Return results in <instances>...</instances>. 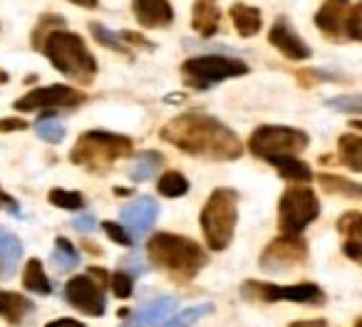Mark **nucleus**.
Wrapping results in <instances>:
<instances>
[{"label":"nucleus","mask_w":362,"mask_h":327,"mask_svg":"<svg viewBox=\"0 0 362 327\" xmlns=\"http://www.w3.org/2000/svg\"><path fill=\"white\" fill-rule=\"evenodd\" d=\"M159 136L184 154L209 161H233L243 154V141L236 131L206 112H184L174 117L161 126Z\"/></svg>","instance_id":"nucleus-1"},{"label":"nucleus","mask_w":362,"mask_h":327,"mask_svg":"<svg viewBox=\"0 0 362 327\" xmlns=\"http://www.w3.org/2000/svg\"><path fill=\"white\" fill-rule=\"evenodd\" d=\"M149 263L159 270H164L171 280L189 283L209 266V256L197 241L176 233H156L146 243Z\"/></svg>","instance_id":"nucleus-2"},{"label":"nucleus","mask_w":362,"mask_h":327,"mask_svg":"<svg viewBox=\"0 0 362 327\" xmlns=\"http://www.w3.org/2000/svg\"><path fill=\"white\" fill-rule=\"evenodd\" d=\"M35 50L42 52L50 60V65L60 75H65L67 80L77 82V85H90L95 80L97 60L77 32H70L65 28H55L47 35H42V40L35 45Z\"/></svg>","instance_id":"nucleus-3"},{"label":"nucleus","mask_w":362,"mask_h":327,"mask_svg":"<svg viewBox=\"0 0 362 327\" xmlns=\"http://www.w3.org/2000/svg\"><path fill=\"white\" fill-rule=\"evenodd\" d=\"M132 151H134V146H132L129 136L92 129L77 136L75 146L70 151V161L90 174H105L110 172L115 161L132 156Z\"/></svg>","instance_id":"nucleus-4"},{"label":"nucleus","mask_w":362,"mask_h":327,"mask_svg":"<svg viewBox=\"0 0 362 327\" xmlns=\"http://www.w3.org/2000/svg\"><path fill=\"white\" fill-rule=\"evenodd\" d=\"M199 223H202L209 251H226L238 223V194L233 189H214L204 203Z\"/></svg>","instance_id":"nucleus-5"},{"label":"nucleus","mask_w":362,"mask_h":327,"mask_svg":"<svg viewBox=\"0 0 362 327\" xmlns=\"http://www.w3.org/2000/svg\"><path fill=\"white\" fill-rule=\"evenodd\" d=\"M248 75V65L236 57L226 55H202L192 57L181 65V80L192 90H209V87L218 85L231 77Z\"/></svg>","instance_id":"nucleus-6"},{"label":"nucleus","mask_w":362,"mask_h":327,"mask_svg":"<svg viewBox=\"0 0 362 327\" xmlns=\"http://www.w3.org/2000/svg\"><path fill=\"white\" fill-rule=\"evenodd\" d=\"M310 136L303 129L278 124H263L248 139V151L263 161H271L276 156H298L308 149Z\"/></svg>","instance_id":"nucleus-7"},{"label":"nucleus","mask_w":362,"mask_h":327,"mask_svg":"<svg viewBox=\"0 0 362 327\" xmlns=\"http://www.w3.org/2000/svg\"><path fill=\"white\" fill-rule=\"evenodd\" d=\"M320 216V201L305 184H296L283 191L278 201V228L281 233H303Z\"/></svg>","instance_id":"nucleus-8"},{"label":"nucleus","mask_w":362,"mask_h":327,"mask_svg":"<svg viewBox=\"0 0 362 327\" xmlns=\"http://www.w3.org/2000/svg\"><path fill=\"white\" fill-rule=\"evenodd\" d=\"M241 292L248 300H261V302H303V305H322L325 302V292L315 283L276 285V283L246 280Z\"/></svg>","instance_id":"nucleus-9"},{"label":"nucleus","mask_w":362,"mask_h":327,"mask_svg":"<svg viewBox=\"0 0 362 327\" xmlns=\"http://www.w3.org/2000/svg\"><path fill=\"white\" fill-rule=\"evenodd\" d=\"M308 261V241L300 233H281L263 248L258 266L266 273H291L305 266Z\"/></svg>","instance_id":"nucleus-10"},{"label":"nucleus","mask_w":362,"mask_h":327,"mask_svg":"<svg viewBox=\"0 0 362 327\" xmlns=\"http://www.w3.org/2000/svg\"><path fill=\"white\" fill-rule=\"evenodd\" d=\"M87 100L85 92L70 85H47L35 87L21 100L13 102L16 112H40V109H62V107H77Z\"/></svg>","instance_id":"nucleus-11"},{"label":"nucleus","mask_w":362,"mask_h":327,"mask_svg":"<svg viewBox=\"0 0 362 327\" xmlns=\"http://www.w3.org/2000/svg\"><path fill=\"white\" fill-rule=\"evenodd\" d=\"M65 300L90 317H102L107 310L105 283L95 275H75L65 283Z\"/></svg>","instance_id":"nucleus-12"},{"label":"nucleus","mask_w":362,"mask_h":327,"mask_svg":"<svg viewBox=\"0 0 362 327\" xmlns=\"http://www.w3.org/2000/svg\"><path fill=\"white\" fill-rule=\"evenodd\" d=\"M119 218H122V226L129 231L132 238H141L144 233L151 231V226L159 218V203L149 196H139L122 206Z\"/></svg>","instance_id":"nucleus-13"},{"label":"nucleus","mask_w":362,"mask_h":327,"mask_svg":"<svg viewBox=\"0 0 362 327\" xmlns=\"http://www.w3.org/2000/svg\"><path fill=\"white\" fill-rule=\"evenodd\" d=\"M268 42H271L283 57H288V60H293V62H305L308 57L313 55L308 42L293 30L288 18H276V23H273L271 30H268Z\"/></svg>","instance_id":"nucleus-14"},{"label":"nucleus","mask_w":362,"mask_h":327,"mask_svg":"<svg viewBox=\"0 0 362 327\" xmlns=\"http://www.w3.org/2000/svg\"><path fill=\"white\" fill-rule=\"evenodd\" d=\"M350 0H322L315 13V28L330 40H340L345 35V16Z\"/></svg>","instance_id":"nucleus-15"},{"label":"nucleus","mask_w":362,"mask_h":327,"mask_svg":"<svg viewBox=\"0 0 362 327\" xmlns=\"http://www.w3.org/2000/svg\"><path fill=\"white\" fill-rule=\"evenodd\" d=\"M132 11L134 18L141 28H169L174 20V8H171L169 0H134L132 3Z\"/></svg>","instance_id":"nucleus-16"},{"label":"nucleus","mask_w":362,"mask_h":327,"mask_svg":"<svg viewBox=\"0 0 362 327\" xmlns=\"http://www.w3.org/2000/svg\"><path fill=\"white\" fill-rule=\"evenodd\" d=\"M192 28L202 37H214L221 30V6H218V0H194Z\"/></svg>","instance_id":"nucleus-17"},{"label":"nucleus","mask_w":362,"mask_h":327,"mask_svg":"<svg viewBox=\"0 0 362 327\" xmlns=\"http://www.w3.org/2000/svg\"><path fill=\"white\" fill-rule=\"evenodd\" d=\"M176 305H179V300H176L174 295H161L156 297V300L146 302L144 307H141L139 312H136L134 317H129V322L122 327H149V325H159V322H164L166 317L171 315V312L176 310Z\"/></svg>","instance_id":"nucleus-18"},{"label":"nucleus","mask_w":362,"mask_h":327,"mask_svg":"<svg viewBox=\"0 0 362 327\" xmlns=\"http://www.w3.org/2000/svg\"><path fill=\"white\" fill-rule=\"evenodd\" d=\"M35 315V305L21 292L0 290V317H6L11 325H23L28 317Z\"/></svg>","instance_id":"nucleus-19"},{"label":"nucleus","mask_w":362,"mask_h":327,"mask_svg":"<svg viewBox=\"0 0 362 327\" xmlns=\"http://www.w3.org/2000/svg\"><path fill=\"white\" fill-rule=\"evenodd\" d=\"M231 23L236 28V32L241 37H256L263 28V13L256 6H248V3H233L231 11Z\"/></svg>","instance_id":"nucleus-20"},{"label":"nucleus","mask_w":362,"mask_h":327,"mask_svg":"<svg viewBox=\"0 0 362 327\" xmlns=\"http://www.w3.org/2000/svg\"><path fill=\"white\" fill-rule=\"evenodd\" d=\"M23 258V243L16 233L0 226V278H13Z\"/></svg>","instance_id":"nucleus-21"},{"label":"nucleus","mask_w":362,"mask_h":327,"mask_svg":"<svg viewBox=\"0 0 362 327\" xmlns=\"http://www.w3.org/2000/svg\"><path fill=\"white\" fill-rule=\"evenodd\" d=\"M164 167V156L159 154V151H141V154L134 156V161H132V167H129V179L136 184L141 182H149L151 177H154L159 169Z\"/></svg>","instance_id":"nucleus-22"},{"label":"nucleus","mask_w":362,"mask_h":327,"mask_svg":"<svg viewBox=\"0 0 362 327\" xmlns=\"http://www.w3.org/2000/svg\"><path fill=\"white\" fill-rule=\"evenodd\" d=\"M268 164H273V167L278 169V174H281L283 179H288V182L308 184L313 179L310 167H308L305 161L298 159V156H276V159H271Z\"/></svg>","instance_id":"nucleus-23"},{"label":"nucleus","mask_w":362,"mask_h":327,"mask_svg":"<svg viewBox=\"0 0 362 327\" xmlns=\"http://www.w3.org/2000/svg\"><path fill=\"white\" fill-rule=\"evenodd\" d=\"M337 154L350 172H362V139L357 134H342L337 139Z\"/></svg>","instance_id":"nucleus-24"},{"label":"nucleus","mask_w":362,"mask_h":327,"mask_svg":"<svg viewBox=\"0 0 362 327\" xmlns=\"http://www.w3.org/2000/svg\"><path fill=\"white\" fill-rule=\"evenodd\" d=\"M23 287L35 292V295H50L52 292V285L45 275V268H42V263L37 261V258H30V261L25 263V270H23Z\"/></svg>","instance_id":"nucleus-25"},{"label":"nucleus","mask_w":362,"mask_h":327,"mask_svg":"<svg viewBox=\"0 0 362 327\" xmlns=\"http://www.w3.org/2000/svg\"><path fill=\"white\" fill-rule=\"evenodd\" d=\"M322 191L332 194V196H345V198H362V186L357 182H350V179L335 177V174H320L317 177Z\"/></svg>","instance_id":"nucleus-26"},{"label":"nucleus","mask_w":362,"mask_h":327,"mask_svg":"<svg viewBox=\"0 0 362 327\" xmlns=\"http://www.w3.org/2000/svg\"><path fill=\"white\" fill-rule=\"evenodd\" d=\"M80 253L72 246V241H67L65 236L55 238V251H52V263H55L60 270H75L80 266Z\"/></svg>","instance_id":"nucleus-27"},{"label":"nucleus","mask_w":362,"mask_h":327,"mask_svg":"<svg viewBox=\"0 0 362 327\" xmlns=\"http://www.w3.org/2000/svg\"><path fill=\"white\" fill-rule=\"evenodd\" d=\"M156 191L164 198H179L189 194V179L181 172H164V177L156 184Z\"/></svg>","instance_id":"nucleus-28"},{"label":"nucleus","mask_w":362,"mask_h":327,"mask_svg":"<svg viewBox=\"0 0 362 327\" xmlns=\"http://www.w3.org/2000/svg\"><path fill=\"white\" fill-rule=\"evenodd\" d=\"M90 32H92V37H95V40L100 42L102 47H107V50L119 52V55L132 57L129 45H124V40H122V37H119V32H112L110 28H105V25H102V23H90Z\"/></svg>","instance_id":"nucleus-29"},{"label":"nucleus","mask_w":362,"mask_h":327,"mask_svg":"<svg viewBox=\"0 0 362 327\" xmlns=\"http://www.w3.org/2000/svg\"><path fill=\"white\" fill-rule=\"evenodd\" d=\"M337 231L350 243H362V213L347 211L345 216H340L337 218Z\"/></svg>","instance_id":"nucleus-30"},{"label":"nucleus","mask_w":362,"mask_h":327,"mask_svg":"<svg viewBox=\"0 0 362 327\" xmlns=\"http://www.w3.org/2000/svg\"><path fill=\"white\" fill-rule=\"evenodd\" d=\"M47 201L57 208H65V211H80L85 206V196L80 191H67V189H52Z\"/></svg>","instance_id":"nucleus-31"},{"label":"nucleus","mask_w":362,"mask_h":327,"mask_svg":"<svg viewBox=\"0 0 362 327\" xmlns=\"http://www.w3.org/2000/svg\"><path fill=\"white\" fill-rule=\"evenodd\" d=\"M35 131L42 141H47V144H60V141L65 139V126H62L60 121L52 119V117H40L35 124Z\"/></svg>","instance_id":"nucleus-32"},{"label":"nucleus","mask_w":362,"mask_h":327,"mask_svg":"<svg viewBox=\"0 0 362 327\" xmlns=\"http://www.w3.org/2000/svg\"><path fill=\"white\" fill-rule=\"evenodd\" d=\"M214 310L211 302H206V305H194L189 307V310L179 312L176 317H171L169 322H164V327H192L197 320H202L204 315H209V312Z\"/></svg>","instance_id":"nucleus-33"},{"label":"nucleus","mask_w":362,"mask_h":327,"mask_svg":"<svg viewBox=\"0 0 362 327\" xmlns=\"http://www.w3.org/2000/svg\"><path fill=\"white\" fill-rule=\"evenodd\" d=\"M345 37L352 42L362 40V3H350L345 16Z\"/></svg>","instance_id":"nucleus-34"},{"label":"nucleus","mask_w":362,"mask_h":327,"mask_svg":"<svg viewBox=\"0 0 362 327\" xmlns=\"http://www.w3.org/2000/svg\"><path fill=\"white\" fill-rule=\"evenodd\" d=\"M65 25H67V20L62 16H55V13H47V16H42L40 20H37L35 32H33V47L42 40V35H47V32L55 30V28H65Z\"/></svg>","instance_id":"nucleus-35"},{"label":"nucleus","mask_w":362,"mask_h":327,"mask_svg":"<svg viewBox=\"0 0 362 327\" xmlns=\"http://www.w3.org/2000/svg\"><path fill=\"white\" fill-rule=\"evenodd\" d=\"M102 231L107 233V238L110 241H115L117 246H124V248H132L134 246V238L129 236V231H127L122 223H115V221H105L102 223Z\"/></svg>","instance_id":"nucleus-36"},{"label":"nucleus","mask_w":362,"mask_h":327,"mask_svg":"<svg viewBox=\"0 0 362 327\" xmlns=\"http://www.w3.org/2000/svg\"><path fill=\"white\" fill-rule=\"evenodd\" d=\"M325 107L335 112H350V114H357L362 109V100L360 95H342V97H332V100L325 102Z\"/></svg>","instance_id":"nucleus-37"},{"label":"nucleus","mask_w":362,"mask_h":327,"mask_svg":"<svg viewBox=\"0 0 362 327\" xmlns=\"http://www.w3.org/2000/svg\"><path fill=\"white\" fill-rule=\"evenodd\" d=\"M110 287L115 290L117 297H129L132 295V287H134V280H132V275L127 270H117L115 275L110 278Z\"/></svg>","instance_id":"nucleus-38"},{"label":"nucleus","mask_w":362,"mask_h":327,"mask_svg":"<svg viewBox=\"0 0 362 327\" xmlns=\"http://www.w3.org/2000/svg\"><path fill=\"white\" fill-rule=\"evenodd\" d=\"M119 37L124 40V45H132V47H146V50H154V42L146 40L141 32H134V30H124L119 32Z\"/></svg>","instance_id":"nucleus-39"},{"label":"nucleus","mask_w":362,"mask_h":327,"mask_svg":"<svg viewBox=\"0 0 362 327\" xmlns=\"http://www.w3.org/2000/svg\"><path fill=\"white\" fill-rule=\"evenodd\" d=\"M95 226H97V221H95V216H90V213H82V216L72 218V228L80 233L95 231Z\"/></svg>","instance_id":"nucleus-40"},{"label":"nucleus","mask_w":362,"mask_h":327,"mask_svg":"<svg viewBox=\"0 0 362 327\" xmlns=\"http://www.w3.org/2000/svg\"><path fill=\"white\" fill-rule=\"evenodd\" d=\"M28 129V121L21 119V117H6V119H0V131H25Z\"/></svg>","instance_id":"nucleus-41"},{"label":"nucleus","mask_w":362,"mask_h":327,"mask_svg":"<svg viewBox=\"0 0 362 327\" xmlns=\"http://www.w3.org/2000/svg\"><path fill=\"white\" fill-rule=\"evenodd\" d=\"M0 208H8V211H11L13 216H18V211H21V208H18V201H16V198L8 196V194L3 191V189H0Z\"/></svg>","instance_id":"nucleus-42"},{"label":"nucleus","mask_w":362,"mask_h":327,"mask_svg":"<svg viewBox=\"0 0 362 327\" xmlns=\"http://www.w3.org/2000/svg\"><path fill=\"white\" fill-rule=\"evenodd\" d=\"M45 327H85L80 320H72V317H60V320H52L47 322Z\"/></svg>","instance_id":"nucleus-43"},{"label":"nucleus","mask_w":362,"mask_h":327,"mask_svg":"<svg viewBox=\"0 0 362 327\" xmlns=\"http://www.w3.org/2000/svg\"><path fill=\"white\" fill-rule=\"evenodd\" d=\"M291 327H327L325 320H300V322H293Z\"/></svg>","instance_id":"nucleus-44"},{"label":"nucleus","mask_w":362,"mask_h":327,"mask_svg":"<svg viewBox=\"0 0 362 327\" xmlns=\"http://www.w3.org/2000/svg\"><path fill=\"white\" fill-rule=\"evenodd\" d=\"M82 248H87V253H92V256H102V253H105L97 243H92V241H82Z\"/></svg>","instance_id":"nucleus-45"},{"label":"nucleus","mask_w":362,"mask_h":327,"mask_svg":"<svg viewBox=\"0 0 362 327\" xmlns=\"http://www.w3.org/2000/svg\"><path fill=\"white\" fill-rule=\"evenodd\" d=\"M70 3H75V6H80V8H97V0H70Z\"/></svg>","instance_id":"nucleus-46"},{"label":"nucleus","mask_w":362,"mask_h":327,"mask_svg":"<svg viewBox=\"0 0 362 327\" xmlns=\"http://www.w3.org/2000/svg\"><path fill=\"white\" fill-rule=\"evenodd\" d=\"M115 194H117V196H129L132 191H129V189H122V186H117V189H115Z\"/></svg>","instance_id":"nucleus-47"},{"label":"nucleus","mask_w":362,"mask_h":327,"mask_svg":"<svg viewBox=\"0 0 362 327\" xmlns=\"http://www.w3.org/2000/svg\"><path fill=\"white\" fill-rule=\"evenodd\" d=\"M8 80H11V75H8L6 70H0V85H6Z\"/></svg>","instance_id":"nucleus-48"}]
</instances>
